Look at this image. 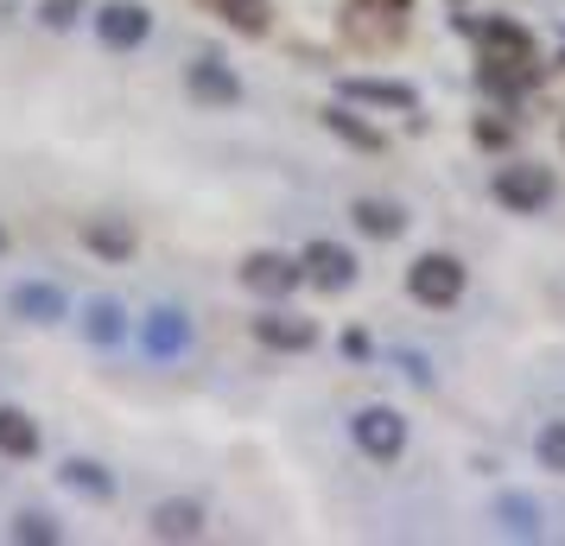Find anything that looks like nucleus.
<instances>
[{
    "instance_id": "nucleus-13",
    "label": "nucleus",
    "mask_w": 565,
    "mask_h": 546,
    "mask_svg": "<svg viewBox=\"0 0 565 546\" xmlns=\"http://www.w3.org/2000/svg\"><path fill=\"white\" fill-rule=\"evenodd\" d=\"M210 13H223L235 32H248V39H260V32L274 26V7L267 0H210Z\"/></svg>"
},
{
    "instance_id": "nucleus-16",
    "label": "nucleus",
    "mask_w": 565,
    "mask_h": 546,
    "mask_svg": "<svg viewBox=\"0 0 565 546\" xmlns=\"http://www.w3.org/2000/svg\"><path fill=\"white\" fill-rule=\"evenodd\" d=\"M13 312L32 318V324H52V318H64V292L57 287H20L13 292Z\"/></svg>"
},
{
    "instance_id": "nucleus-7",
    "label": "nucleus",
    "mask_w": 565,
    "mask_h": 546,
    "mask_svg": "<svg viewBox=\"0 0 565 546\" xmlns=\"http://www.w3.org/2000/svg\"><path fill=\"white\" fill-rule=\"evenodd\" d=\"M477 39H483V57H495V64H534V39L514 20H489V26H477Z\"/></svg>"
},
{
    "instance_id": "nucleus-21",
    "label": "nucleus",
    "mask_w": 565,
    "mask_h": 546,
    "mask_svg": "<svg viewBox=\"0 0 565 546\" xmlns=\"http://www.w3.org/2000/svg\"><path fill=\"white\" fill-rule=\"evenodd\" d=\"M483 83L502 89V96H521V89L534 83V64H495V57H483Z\"/></svg>"
},
{
    "instance_id": "nucleus-15",
    "label": "nucleus",
    "mask_w": 565,
    "mask_h": 546,
    "mask_svg": "<svg viewBox=\"0 0 565 546\" xmlns=\"http://www.w3.org/2000/svg\"><path fill=\"white\" fill-rule=\"evenodd\" d=\"M57 477H64L71 490H83L89 502H108V495H115V477H108L103 464H89V458H71V464L57 470Z\"/></svg>"
},
{
    "instance_id": "nucleus-8",
    "label": "nucleus",
    "mask_w": 565,
    "mask_h": 546,
    "mask_svg": "<svg viewBox=\"0 0 565 546\" xmlns=\"http://www.w3.org/2000/svg\"><path fill=\"white\" fill-rule=\"evenodd\" d=\"M306 274L311 280H318V287H350V280H356V255H350V248H337V242H311L306 248Z\"/></svg>"
},
{
    "instance_id": "nucleus-30",
    "label": "nucleus",
    "mask_w": 565,
    "mask_h": 546,
    "mask_svg": "<svg viewBox=\"0 0 565 546\" xmlns=\"http://www.w3.org/2000/svg\"><path fill=\"white\" fill-rule=\"evenodd\" d=\"M559 140H565V121H559Z\"/></svg>"
},
{
    "instance_id": "nucleus-4",
    "label": "nucleus",
    "mask_w": 565,
    "mask_h": 546,
    "mask_svg": "<svg viewBox=\"0 0 565 546\" xmlns=\"http://www.w3.org/2000/svg\"><path fill=\"white\" fill-rule=\"evenodd\" d=\"M350 432H356V445L375 458V464H394V458L407 451V419L394 414V407H362Z\"/></svg>"
},
{
    "instance_id": "nucleus-1",
    "label": "nucleus",
    "mask_w": 565,
    "mask_h": 546,
    "mask_svg": "<svg viewBox=\"0 0 565 546\" xmlns=\"http://www.w3.org/2000/svg\"><path fill=\"white\" fill-rule=\"evenodd\" d=\"M407 292L419 299V306H433V312L458 306V299H463V260H451V255H419V260L407 267Z\"/></svg>"
},
{
    "instance_id": "nucleus-19",
    "label": "nucleus",
    "mask_w": 565,
    "mask_h": 546,
    "mask_svg": "<svg viewBox=\"0 0 565 546\" xmlns=\"http://www.w3.org/2000/svg\"><path fill=\"white\" fill-rule=\"evenodd\" d=\"M83 242H89L96 255H108V260H128L134 255V229H128V223H89Z\"/></svg>"
},
{
    "instance_id": "nucleus-2",
    "label": "nucleus",
    "mask_w": 565,
    "mask_h": 546,
    "mask_svg": "<svg viewBox=\"0 0 565 546\" xmlns=\"http://www.w3.org/2000/svg\"><path fill=\"white\" fill-rule=\"evenodd\" d=\"M401 26H407V13H387L382 0H350V13H343V39L362 45V52L401 45Z\"/></svg>"
},
{
    "instance_id": "nucleus-20",
    "label": "nucleus",
    "mask_w": 565,
    "mask_h": 546,
    "mask_svg": "<svg viewBox=\"0 0 565 546\" xmlns=\"http://www.w3.org/2000/svg\"><path fill=\"white\" fill-rule=\"evenodd\" d=\"M324 128L343 133L350 147H362V153H382V133L369 128V121H356V115H343V108H324Z\"/></svg>"
},
{
    "instance_id": "nucleus-27",
    "label": "nucleus",
    "mask_w": 565,
    "mask_h": 546,
    "mask_svg": "<svg viewBox=\"0 0 565 546\" xmlns=\"http://www.w3.org/2000/svg\"><path fill=\"white\" fill-rule=\"evenodd\" d=\"M343 356H356V363H362V356H369V338H362V331H350V338H343Z\"/></svg>"
},
{
    "instance_id": "nucleus-12",
    "label": "nucleus",
    "mask_w": 565,
    "mask_h": 546,
    "mask_svg": "<svg viewBox=\"0 0 565 546\" xmlns=\"http://www.w3.org/2000/svg\"><path fill=\"white\" fill-rule=\"evenodd\" d=\"M191 96H204V103H242V83L230 77V71H223V64H216V57H198V64H191Z\"/></svg>"
},
{
    "instance_id": "nucleus-23",
    "label": "nucleus",
    "mask_w": 565,
    "mask_h": 546,
    "mask_svg": "<svg viewBox=\"0 0 565 546\" xmlns=\"http://www.w3.org/2000/svg\"><path fill=\"white\" fill-rule=\"evenodd\" d=\"M89 338L96 343L121 338V306H115V299H96V306H89Z\"/></svg>"
},
{
    "instance_id": "nucleus-6",
    "label": "nucleus",
    "mask_w": 565,
    "mask_h": 546,
    "mask_svg": "<svg viewBox=\"0 0 565 546\" xmlns=\"http://www.w3.org/2000/svg\"><path fill=\"white\" fill-rule=\"evenodd\" d=\"M96 32H103V45H115V52H134V45L153 32V13H147L140 0H108L103 20H96Z\"/></svg>"
},
{
    "instance_id": "nucleus-22",
    "label": "nucleus",
    "mask_w": 565,
    "mask_h": 546,
    "mask_svg": "<svg viewBox=\"0 0 565 546\" xmlns=\"http://www.w3.org/2000/svg\"><path fill=\"white\" fill-rule=\"evenodd\" d=\"M534 451H540V464H546V470H559V477H565V419H553V426H540Z\"/></svg>"
},
{
    "instance_id": "nucleus-18",
    "label": "nucleus",
    "mask_w": 565,
    "mask_h": 546,
    "mask_svg": "<svg viewBox=\"0 0 565 546\" xmlns=\"http://www.w3.org/2000/svg\"><path fill=\"white\" fill-rule=\"evenodd\" d=\"M184 338H191V331H184V312H153V324H147V350H153V356H179Z\"/></svg>"
},
{
    "instance_id": "nucleus-10",
    "label": "nucleus",
    "mask_w": 565,
    "mask_h": 546,
    "mask_svg": "<svg viewBox=\"0 0 565 546\" xmlns=\"http://www.w3.org/2000/svg\"><path fill=\"white\" fill-rule=\"evenodd\" d=\"M204 502H159L153 508V540H198L204 534Z\"/></svg>"
},
{
    "instance_id": "nucleus-17",
    "label": "nucleus",
    "mask_w": 565,
    "mask_h": 546,
    "mask_svg": "<svg viewBox=\"0 0 565 546\" xmlns=\"http://www.w3.org/2000/svg\"><path fill=\"white\" fill-rule=\"evenodd\" d=\"M350 216H356V229L382 235V242H394V235H401V210L382 204V197H356V210H350Z\"/></svg>"
},
{
    "instance_id": "nucleus-25",
    "label": "nucleus",
    "mask_w": 565,
    "mask_h": 546,
    "mask_svg": "<svg viewBox=\"0 0 565 546\" xmlns=\"http://www.w3.org/2000/svg\"><path fill=\"white\" fill-rule=\"evenodd\" d=\"M502 515H509V527L534 534V502H502Z\"/></svg>"
},
{
    "instance_id": "nucleus-9",
    "label": "nucleus",
    "mask_w": 565,
    "mask_h": 546,
    "mask_svg": "<svg viewBox=\"0 0 565 546\" xmlns=\"http://www.w3.org/2000/svg\"><path fill=\"white\" fill-rule=\"evenodd\" d=\"M255 338L267 350H311L318 343V324L311 318H292V312H274V318H255Z\"/></svg>"
},
{
    "instance_id": "nucleus-29",
    "label": "nucleus",
    "mask_w": 565,
    "mask_h": 546,
    "mask_svg": "<svg viewBox=\"0 0 565 546\" xmlns=\"http://www.w3.org/2000/svg\"><path fill=\"white\" fill-rule=\"evenodd\" d=\"M0 255H7V229H0Z\"/></svg>"
},
{
    "instance_id": "nucleus-3",
    "label": "nucleus",
    "mask_w": 565,
    "mask_h": 546,
    "mask_svg": "<svg viewBox=\"0 0 565 546\" xmlns=\"http://www.w3.org/2000/svg\"><path fill=\"white\" fill-rule=\"evenodd\" d=\"M495 197H502L514 216H534V210L553 204V172H546V165H527V159H521V165H502V172H495Z\"/></svg>"
},
{
    "instance_id": "nucleus-24",
    "label": "nucleus",
    "mask_w": 565,
    "mask_h": 546,
    "mask_svg": "<svg viewBox=\"0 0 565 546\" xmlns=\"http://www.w3.org/2000/svg\"><path fill=\"white\" fill-rule=\"evenodd\" d=\"M13 534H20V540H32V546H45V540H57V527L45 515H20L13 521Z\"/></svg>"
},
{
    "instance_id": "nucleus-14",
    "label": "nucleus",
    "mask_w": 565,
    "mask_h": 546,
    "mask_svg": "<svg viewBox=\"0 0 565 546\" xmlns=\"http://www.w3.org/2000/svg\"><path fill=\"white\" fill-rule=\"evenodd\" d=\"M0 451H7V458H32V451H39V426H32L20 407H0Z\"/></svg>"
},
{
    "instance_id": "nucleus-11",
    "label": "nucleus",
    "mask_w": 565,
    "mask_h": 546,
    "mask_svg": "<svg viewBox=\"0 0 565 546\" xmlns=\"http://www.w3.org/2000/svg\"><path fill=\"white\" fill-rule=\"evenodd\" d=\"M343 96H362V103L375 108H419V96H413V83H382V77H343Z\"/></svg>"
},
{
    "instance_id": "nucleus-26",
    "label": "nucleus",
    "mask_w": 565,
    "mask_h": 546,
    "mask_svg": "<svg viewBox=\"0 0 565 546\" xmlns=\"http://www.w3.org/2000/svg\"><path fill=\"white\" fill-rule=\"evenodd\" d=\"M77 7H83V0H45V20H52V26H71V20H77Z\"/></svg>"
},
{
    "instance_id": "nucleus-28",
    "label": "nucleus",
    "mask_w": 565,
    "mask_h": 546,
    "mask_svg": "<svg viewBox=\"0 0 565 546\" xmlns=\"http://www.w3.org/2000/svg\"><path fill=\"white\" fill-rule=\"evenodd\" d=\"M387 13H413V0H382Z\"/></svg>"
},
{
    "instance_id": "nucleus-5",
    "label": "nucleus",
    "mask_w": 565,
    "mask_h": 546,
    "mask_svg": "<svg viewBox=\"0 0 565 546\" xmlns=\"http://www.w3.org/2000/svg\"><path fill=\"white\" fill-rule=\"evenodd\" d=\"M299 280H306V260H286V255H248L242 260V287L267 292V299H286Z\"/></svg>"
}]
</instances>
